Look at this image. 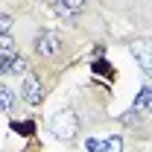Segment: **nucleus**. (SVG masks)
<instances>
[{
	"label": "nucleus",
	"mask_w": 152,
	"mask_h": 152,
	"mask_svg": "<svg viewBox=\"0 0 152 152\" xmlns=\"http://www.w3.org/2000/svg\"><path fill=\"white\" fill-rule=\"evenodd\" d=\"M132 53H134V61L140 64V70L152 79V38L132 41Z\"/></svg>",
	"instance_id": "423d86ee"
},
{
	"label": "nucleus",
	"mask_w": 152,
	"mask_h": 152,
	"mask_svg": "<svg viewBox=\"0 0 152 152\" xmlns=\"http://www.w3.org/2000/svg\"><path fill=\"white\" fill-rule=\"evenodd\" d=\"M146 114H152V88H140V94H137V99H134V105L120 117V123L134 126V120H137V117H146Z\"/></svg>",
	"instance_id": "f03ea898"
},
{
	"label": "nucleus",
	"mask_w": 152,
	"mask_h": 152,
	"mask_svg": "<svg viewBox=\"0 0 152 152\" xmlns=\"http://www.w3.org/2000/svg\"><path fill=\"white\" fill-rule=\"evenodd\" d=\"M94 73H102L105 79H111V76H114V67L108 64V61H102V58H96V61H94Z\"/></svg>",
	"instance_id": "f8f14e48"
},
{
	"label": "nucleus",
	"mask_w": 152,
	"mask_h": 152,
	"mask_svg": "<svg viewBox=\"0 0 152 152\" xmlns=\"http://www.w3.org/2000/svg\"><path fill=\"white\" fill-rule=\"evenodd\" d=\"M12 129H15L18 134H32V132H35L32 120H12Z\"/></svg>",
	"instance_id": "9b49d317"
},
{
	"label": "nucleus",
	"mask_w": 152,
	"mask_h": 152,
	"mask_svg": "<svg viewBox=\"0 0 152 152\" xmlns=\"http://www.w3.org/2000/svg\"><path fill=\"white\" fill-rule=\"evenodd\" d=\"M9 26H12V15L0 12V35H6V32H9Z\"/></svg>",
	"instance_id": "ddd939ff"
},
{
	"label": "nucleus",
	"mask_w": 152,
	"mask_h": 152,
	"mask_svg": "<svg viewBox=\"0 0 152 152\" xmlns=\"http://www.w3.org/2000/svg\"><path fill=\"white\" fill-rule=\"evenodd\" d=\"M12 73H26V58L20 53H9L0 58V76H12Z\"/></svg>",
	"instance_id": "0eeeda50"
},
{
	"label": "nucleus",
	"mask_w": 152,
	"mask_h": 152,
	"mask_svg": "<svg viewBox=\"0 0 152 152\" xmlns=\"http://www.w3.org/2000/svg\"><path fill=\"white\" fill-rule=\"evenodd\" d=\"M15 108V94L9 91V85L0 79V111H12Z\"/></svg>",
	"instance_id": "1a4fd4ad"
},
{
	"label": "nucleus",
	"mask_w": 152,
	"mask_h": 152,
	"mask_svg": "<svg viewBox=\"0 0 152 152\" xmlns=\"http://www.w3.org/2000/svg\"><path fill=\"white\" fill-rule=\"evenodd\" d=\"M47 6H50L61 20H67V23H73V20L85 12V0H47Z\"/></svg>",
	"instance_id": "7ed1b4c3"
},
{
	"label": "nucleus",
	"mask_w": 152,
	"mask_h": 152,
	"mask_svg": "<svg viewBox=\"0 0 152 152\" xmlns=\"http://www.w3.org/2000/svg\"><path fill=\"white\" fill-rule=\"evenodd\" d=\"M58 50H61V38H58L53 29H41L38 38H35V53L44 56V58H50V56H56Z\"/></svg>",
	"instance_id": "39448f33"
},
{
	"label": "nucleus",
	"mask_w": 152,
	"mask_h": 152,
	"mask_svg": "<svg viewBox=\"0 0 152 152\" xmlns=\"http://www.w3.org/2000/svg\"><path fill=\"white\" fill-rule=\"evenodd\" d=\"M50 134L58 140H73L79 134V117L73 108H61L50 117Z\"/></svg>",
	"instance_id": "f257e3e1"
},
{
	"label": "nucleus",
	"mask_w": 152,
	"mask_h": 152,
	"mask_svg": "<svg viewBox=\"0 0 152 152\" xmlns=\"http://www.w3.org/2000/svg\"><path fill=\"white\" fill-rule=\"evenodd\" d=\"M88 152H123V137H91Z\"/></svg>",
	"instance_id": "6e6552de"
},
{
	"label": "nucleus",
	"mask_w": 152,
	"mask_h": 152,
	"mask_svg": "<svg viewBox=\"0 0 152 152\" xmlns=\"http://www.w3.org/2000/svg\"><path fill=\"white\" fill-rule=\"evenodd\" d=\"M20 96H23L26 105H38V102L44 99V85H41V79H38L35 73L23 76V82H20Z\"/></svg>",
	"instance_id": "20e7f679"
},
{
	"label": "nucleus",
	"mask_w": 152,
	"mask_h": 152,
	"mask_svg": "<svg viewBox=\"0 0 152 152\" xmlns=\"http://www.w3.org/2000/svg\"><path fill=\"white\" fill-rule=\"evenodd\" d=\"M9 53H18V50H15V38L6 32V35H0V58L9 56Z\"/></svg>",
	"instance_id": "9d476101"
}]
</instances>
